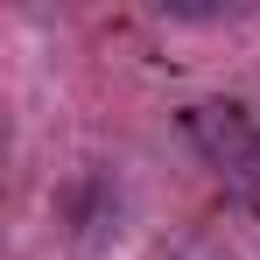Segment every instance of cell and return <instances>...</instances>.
<instances>
[{"mask_svg":"<svg viewBox=\"0 0 260 260\" xmlns=\"http://www.w3.org/2000/svg\"><path fill=\"white\" fill-rule=\"evenodd\" d=\"M183 134L197 141V155L211 162L232 190H260V120L232 99H204V106H183Z\"/></svg>","mask_w":260,"mask_h":260,"instance_id":"cell-1","label":"cell"}]
</instances>
